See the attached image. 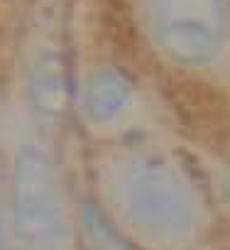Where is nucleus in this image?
Segmentation results:
<instances>
[{
  "label": "nucleus",
  "instance_id": "obj_1",
  "mask_svg": "<svg viewBox=\"0 0 230 250\" xmlns=\"http://www.w3.org/2000/svg\"><path fill=\"white\" fill-rule=\"evenodd\" d=\"M83 184L135 250H230V226L186 140L88 147Z\"/></svg>",
  "mask_w": 230,
  "mask_h": 250
},
{
  "label": "nucleus",
  "instance_id": "obj_2",
  "mask_svg": "<svg viewBox=\"0 0 230 250\" xmlns=\"http://www.w3.org/2000/svg\"><path fill=\"white\" fill-rule=\"evenodd\" d=\"M184 138L230 160V0H110Z\"/></svg>",
  "mask_w": 230,
  "mask_h": 250
},
{
  "label": "nucleus",
  "instance_id": "obj_3",
  "mask_svg": "<svg viewBox=\"0 0 230 250\" xmlns=\"http://www.w3.org/2000/svg\"><path fill=\"white\" fill-rule=\"evenodd\" d=\"M69 83L71 125L88 147L142 138L186 140L110 0H74Z\"/></svg>",
  "mask_w": 230,
  "mask_h": 250
},
{
  "label": "nucleus",
  "instance_id": "obj_4",
  "mask_svg": "<svg viewBox=\"0 0 230 250\" xmlns=\"http://www.w3.org/2000/svg\"><path fill=\"white\" fill-rule=\"evenodd\" d=\"M76 238L78 250H135L103 216L83 179L76 184Z\"/></svg>",
  "mask_w": 230,
  "mask_h": 250
},
{
  "label": "nucleus",
  "instance_id": "obj_5",
  "mask_svg": "<svg viewBox=\"0 0 230 250\" xmlns=\"http://www.w3.org/2000/svg\"><path fill=\"white\" fill-rule=\"evenodd\" d=\"M0 250H15V240H13V228H10V211H8L5 187H0Z\"/></svg>",
  "mask_w": 230,
  "mask_h": 250
}]
</instances>
